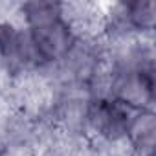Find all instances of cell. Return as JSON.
Returning a JSON list of instances; mask_svg holds the SVG:
<instances>
[{
    "mask_svg": "<svg viewBox=\"0 0 156 156\" xmlns=\"http://www.w3.org/2000/svg\"><path fill=\"white\" fill-rule=\"evenodd\" d=\"M156 138V118L152 108L134 110L125 134V143L132 156H152Z\"/></svg>",
    "mask_w": 156,
    "mask_h": 156,
    "instance_id": "obj_2",
    "label": "cell"
},
{
    "mask_svg": "<svg viewBox=\"0 0 156 156\" xmlns=\"http://www.w3.org/2000/svg\"><path fill=\"white\" fill-rule=\"evenodd\" d=\"M20 24L24 26L41 70L57 66L75 46L77 37L62 17L61 4L30 2L20 6Z\"/></svg>",
    "mask_w": 156,
    "mask_h": 156,
    "instance_id": "obj_1",
    "label": "cell"
},
{
    "mask_svg": "<svg viewBox=\"0 0 156 156\" xmlns=\"http://www.w3.org/2000/svg\"><path fill=\"white\" fill-rule=\"evenodd\" d=\"M0 156H6V147H4L2 140H0Z\"/></svg>",
    "mask_w": 156,
    "mask_h": 156,
    "instance_id": "obj_3",
    "label": "cell"
}]
</instances>
